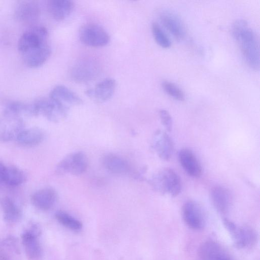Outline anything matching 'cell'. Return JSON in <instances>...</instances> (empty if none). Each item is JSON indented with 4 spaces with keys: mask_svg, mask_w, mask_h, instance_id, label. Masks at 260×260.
<instances>
[{
    "mask_svg": "<svg viewBox=\"0 0 260 260\" xmlns=\"http://www.w3.org/2000/svg\"><path fill=\"white\" fill-rule=\"evenodd\" d=\"M26 175L21 169L12 166L5 165L3 172V184L9 186H17L26 180Z\"/></svg>",
    "mask_w": 260,
    "mask_h": 260,
    "instance_id": "obj_26",
    "label": "cell"
},
{
    "mask_svg": "<svg viewBox=\"0 0 260 260\" xmlns=\"http://www.w3.org/2000/svg\"><path fill=\"white\" fill-rule=\"evenodd\" d=\"M40 14V8L37 2L20 1L15 5L14 16L21 22L31 23L36 21Z\"/></svg>",
    "mask_w": 260,
    "mask_h": 260,
    "instance_id": "obj_12",
    "label": "cell"
},
{
    "mask_svg": "<svg viewBox=\"0 0 260 260\" xmlns=\"http://www.w3.org/2000/svg\"><path fill=\"white\" fill-rule=\"evenodd\" d=\"M51 49L49 43L28 53L22 55L25 64L29 68H36L43 65L49 58Z\"/></svg>",
    "mask_w": 260,
    "mask_h": 260,
    "instance_id": "obj_24",
    "label": "cell"
},
{
    "mask_svg": "<svg viewBox=\"0 0 260 260\" xmlns=\"http://www.w3.org/2000/svg\"><path fill=\"white\" fill-rule=\"evenodd\" d=\"M152 148L162 159L168 160L171 157L174 145L172 140L165 131L157 130L153 136Z\"/></svg>",
    "mask_w": 260,
    "mask_h": 260,
    "instance_id": "obj_14",
    "label": "cell"
},
{
    "mask_svg": "<svg viewBox=\"0 0 260 260\" xmlns=\"http://www.w3.org/2000/svg\"><path fill=\"white\" fill-rule=\"evenodd\" d=\"M88 166V159L83 152L72 153L61 160L56 165L55 172L59 175L70 174L79 175L83 173Z\"/></svg>",
    "mask_w": 260,
    "mask_h": 260,
    "instance_id": "obj_6",
    "label": "cell"
},
{
    "mask_svg": "<svg viewBox=\"0 0 260 260\" xmlns=\"http://www.w3.org/2000/svg\"><path fill=\"white\" fill-rule=\"evenodd\" d=\"M74 3L70 0H50L47 7L52 18L56 21H62L68 17L72 12Z\"/></svg>",
    "mask_w": 260,
    "mask_h": 260,
    "instance_id": "obj_22",
    "label": "cell"
},
{
    "mask_svg": "<svg viewBox=\"0 0 260 260\" xmlns=\"http://www.w3.org/2000/svg\"><path fill=\"white\" fill-rule=\"evenodd\" d=\"M5 249H8L16 254H20V248L18 239L13 236H9L2 241Z\"/></svg>",
    "mask_w": 260,
    "mask_h": 260,
    "instance_id": "obj_31",
    "label": "cell"
},
{
    "mask_svg": "<svg viewBox=\"0 0 260 260\" xmlns=\"http://www.w3.org/2000/svg\"><path fill=\"white\" fill-rule=\"evenodd\" d=\"M0 206L3 210L4 219L10 223L18 222L22 218L20 207L10 197H0Z\"/></svg>",
    "mask_w": 260,
    "mask_h": 260,
    "instance_id": "obj_23",
    "label": "cell"
},
{
    "mask_svg": "<svg viewBox=\"0 0 260 260\" xmlns=\"http://www.w3.org/2000/svg\"><path fill=\"white\" fill-rule=\"evenodd\" d=\"M159 115L165 129L167 132H171L172 128V118L168 111L165 109H161L159 111Z\"/></svg>",
    "mask_w": 260,
    "mask_h": 260,
    "instance_id": "obj_33",
    "label": "cell"
},
{
    "mask_svg": "<svg viewBox=\"0 0 260 260\" xmlns=\"http://www.w3.org/2000/svg\"><path fill=\"white\" fill-rule=\"evenodd\" d=\"M161 23L177 40L184 39L186 35L185 25L181 18L169 10H162L159 13Z\"/></svg>",
    "mask_w": 260,
    "mask_h": 260,
    "instance_id": "obj_11",
    "label": "cell"
},
{
    "mask_svg": "<svg viewBox=\"0 0 260 260\" xmlns=\"http://www.w3.org/2000/svg\"><path fill=\"white\" fill-rule=\"evenodd\" d=\"M5 165L3 163L0 162V185H4L3 184V172L4 170Z\"/></svg>",
    "mask_w": 260,
    "mask_h": 260,
    "instance_id": "obj_35",
    "label": "cell"
},
{
    "mask_svg": "<svg viewBox=\"0 0 260 260\" xmlns=\"http://www.w3.org/2000/svg\"><path fill=\"white\" fill-rule=\"evenodd\" d=\"M210 197L212 203L220 214H225L232 204V196L230 191L221 186H214L211 189Z\"/></svg>",
    "mask_w": 260,
    "mask_h": 260,
    "instance_id": "obj_20",
    "label": "cell"
},
{
    "mask_svg": "<svg viewBox=\"0 0 260 260\" xmlns=\"http://www.w3.org/2000/svg\"><path fill=\"white\" fill-rule=\"evenodd\" d=\"M55 217L58 222L71 230L79 231L82 228V224L79 220L64 211H57Z\"/></svg>",
    "mask_w": 260,
    "mask_h": 260,
    "instance_id": "obj_28",
    "label": "cell"
},
{
    "mask_svg": "<svg viewBox=\"0 0 260 260\" xmlns=\"http://www.w3.org/2000/svg\"><path fill=\"white\" fill-rule=\"evenodd\" d=\"M49 97L69 108L70 106L80 105L83 103L77 94L62 85L55 86Z\"/></svg>",
    "mask_w": 260,
    "mask_h": 260,
    "instance_id": "obj_16",
    "label": "cell"
},
{
    "mask_svg": "<svg viewBox=\"0 0 260 260\" xmlns=\"http://www.w3.org/2000/svg\"><path fill=\"white\" fill-rule=\"evenodd\" d=\"M240 44L244 60L250 68L259 69V49L257 37L250 27H247L235 39Z\"/></svg>",
    "mask_w": 260,
    "mask_h": 260,
    "instance_id": "obj_2",
    "label": "cell"
},
{
    "mask_svg": "<svg viewBox=\"0 0 260 260\" xmlns=\"http://www.w3.org/2000/svg\"><path fill=\"white\" fill-rule=\"evenodd\" d=\"M48 31L44 26H35L20 37L17 48L21 55L29 53L48 43Z\"/></svg>",
    "mask_w": 260,
    "mask_h": 260,
    "instance_id": "obj_3",
    "label": "cell"
},
{
    "mask_svg": "<svg viewBox=\"0 0 260 260\" xmlns=\"http://www.w3.org/2000/svg\"><path fill=\"white\" fill-rule=\"evenodd\" d=\"M102 163L104 168L113 174L125 175L131 172V166L127 160L113 153L105 155Z\"/></svg>",
    "mask_w": 260,
    "mask_h": 260,
    "instance_id": "obj_21",
    "label": "cell"
},
{
    "mask_svg": "<svg viewBox=\"0 0 260 260\" xmlns=\"http://www.w3.org/2000/svg\"><path fill=\"white\" fill-rule=\"evenodd\" d=\"M182 215L185 223L190 229L200 231L205 225L203 212L200 206L193 201H188L183 206Z\"/></svg>",
    "mask_w": 260,
    "mask_h": 260,
    "instance_id": "obj_10",
    "label": "cell"
},
{
    "mask_svg": "<svg viewBox=\"0 0 260 260\" xmlns=\"http://www.w3.org/2000/svg\"><path fill=\"white\" fill-rule=\"evenodd\" d=\"M99 71V64L92 59H83L77 62L71 70V77L75 81L87 82L94 78Z\"/></svg>",
    "mask_w": 260,
    "mask_h": 260,
    "instance_id": "obj_9",
    "label": "cell"
},
{
    "mask_svg": "<svg viewBox=\"0 0 260 260\" xmlns=\"http://www.w3.org/2000/svg\"><path fill=\"white\" fill-rule=\"evenodd\" d=\"M79 37L83 44L92 47L105 46L110 41L107 31L101 26L93 23L83 25L79 30Z\"/></svg>",
    "mask_w": 260,
    "mask_h": 260,
    "instance_id": "obj_7",
    "label": "cell"
},
{
    "mask_svg": "<svg viewBox=\"0 0 260 260\" xmlns=\"http://www.w3.org/2000/svg\"><path fill=\"white\" fill-rule=\"evenodd\" d=\"M38 115H42L48 120L57 123L67 116L69 108L50 98H42L34 102Z\"/></svg>",
    "mask_w": 260,
    "mask_h": 260,
    "instance_id": "obj_8",
    "label": "cell"
},
{
    "mask_svg": "<svg viewBox=\"0 0 260 260\" xmlns=\"http://www.w3.org/2000/svg\"><path fill=\"white\" fill-rule=\"evenodd\" d=\"M151 30L155 42L160 47L168 48L171 45V41L161 26L156 22H153Z\"/></svg>",
    "mask_w": 260,
    "mask_h": 260,
    "instance_id": "obj_29",
    "label": "cell"
},
{
    "mask_svg": "<svg viewBox=\"0 0 260 260\" xmlns=\"http://www.w3.org/2000/svg\"><path fill=\"white\" fill-rule=\"evenodd\" d=\"M5 109L21 117L23 115L38 116L34 103L28 104L21 102H12L7 105Z\"/></svg>",
    "mask_w": 260,
    "mask_h": 260,
    "instance_id": "obj_27",
    "label": "cell"
},
{
    "mask_svg": "<svg viewBox=\"0 0 260 260\" xmlns=\"http://www.w3.org/2000/svg\"><path fill=\"white\" fill-rule=\"evenodd\" d=\"M197 260H232L223 247L215 241L207 240L199 248Z\"/></svg>",
    "mask_w": 260,
    "mask_h": 260,
    "instance_id": "obj_15",
    "label": "cell"
},
{
    "mask_svg": "<svg viewBox=\"0 0 260 260\" xmlns=\"http://www.w3.org/2000/svg\"><path fill=\"white\" fill-rule=\"evenodd\" d=\"M116 81L112 78H106L96 86L87 90L85 94L93 101L103 103L110 99L115 91Z\"/></svg>",
    "mask_w": 260,
    "mask_h": 260,
    "instance_id": "obj_13",
    "label": "cell"
},
{
    "mask_svg": "<svg viewBox=\"0 0 260 260\" xmlns=\"http://www.w3.org/2000/svg\"><path fill=\"white\" fill-rule=\"evenodd\" d=\"M179 162L184 171L189 176L200 177L202 174V168L193 152L187 148L182 149L178 153Z\"/></svg>",
    "mask_w": 260,
    "mask_h": 260,
    "instance_id": "obj_19",
    "label": "cell"
},
{
    "mask_svg": "<svg viewBox=\"0 0 260 260\" xmlns=\"http://www.w3.org/2000/svg\"><path fill=\"white\" fill-rule=\"evenodd\" d=\"M222 222L236 247L250 248L256 244L257 235L256 231L252 228L239 226L225 218H223Z\"/></svg>",
    "mask_w": 260,
    "mask_h": 260,
    "instance_id": "obj_4",
    "label": "cell"
},
{
    "mask_svg": "<svg viewBox=\"0 0 260 260\" xmlns=\"http://www.w3.org/2000/svg\"><path fill=\"white\" fill-rule=\"evenodd\" d=\"M248 27V24L246 20L242 19L236 20L233 23L231 28L232 35L234 39H236Z\"/></svg>",
    "mask_w": 260,
    "mask_h": 260,
    "instance_id": "obj_32",
    "label": "cell"
},
{
    "mask_svg": "<svg viewBox=\"0 0 260 260\" xmlns=\"http://www.w3.org/2000/svg\"><path fill=\"white\" fill-rule=\"evenodd\" d=\"M0 260H12L3 247L0 240Z\"/></svg>",
    "mask_w": 260,
    "mask_h": 260,
    "instance_id": "obj_34",
    "label": "cell"
},
{
    "mask_svg": "<svg viewBox=\"0 0 260 260\" xmlns=\"http://www.w3.org/2000/svg\"><path fill=\"white\" fill-rule=\"evenodd\" d=\"M24 126L22 117L5 109L0 116V141L8 142L16 139Z\"/></svg>",
    "mask_w": 260,
    "mask_h": 260,
    "instance_id": "obj_5",
    "label": "cell"
},
{
    "mask_svg": "<svg viewBox=\"0 0 260 260\" xmlns=\"http://www.w3.org/2000/svg\"><path fill=\"white\" fill-rule=\"evenodd\" d=\"M164 90L174 99L183 101L185 99V95L183 90L174 83L165 80L161 83Z\"/></svg>",
    "mask_w": 260,
    "mask_h": 260,
    "instance_id": "obj_30",
    "label": "cell"
},
{
    "mask_svg": "<svg viewBox=\"0 0 260 260\" xmlns=\"http://www.w3.org/2000/svg\"><path fill=\"white\" fill-rule=\"evenodd\" d=\"M149 184L156 192L171 197L178 195L181 190V182L179 176L172 169L164 168L153 174Z\"/></svg>",
    "mask_w": 260,
    "mask_h": 260,
    "instance_id": "obj_1",
    "label": "cell"
},
{
    "mask_svg": "<svg viewBox=\"0 0 260 260\" xmlns=\"http://www.w3.org/2000/svg\"><path fill=\"white\" fill-rule=\"evenodd\" d=\"M57 198L56 190L51 187H45L35 192L31 197V202L37 208L46 211L55 204Z\"/></svg>",
    "mask_w": 260,
    "mask_h": 260,
    "instance_id": "obj_18",
    "label": "cell"
},
{
    "mask_svg": "<svg viewBox=\"0 0 260 260\" xmlns=\"http://www.w3.org/2000/svg\"><path fill=\"white\" fill-rule=\"evenodd\" d=\"M40 236L26 229L21 235V241L26 256L31 260H38L42 256Z\"/></svg>",
    "mask_w": 260,
    "mask_h": 260,
    "instance_id": "obj_17",
    "label": "cell"
},
{
    "mask_svg": "<svg viewBox=\"0 0 260 260\" xmlns=\"http://www.w3.org/2000/svg\"><path fill=\"white\" fill-rule=\"evenodd\" d=\"M44 138L43 131L38 127L24 129L16 138L18 143L23 146L31 147L41 143Z\"/></svg>",
    "mask_w": 260,
    "mask_h": 260,
    "instance_id": "obj_25",
    "label": "cell"
}]
</instances>
